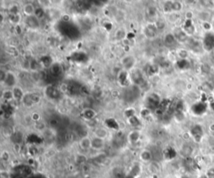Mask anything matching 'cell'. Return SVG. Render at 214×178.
Instances as JSON below:
<instances>
[{
  "mask_svg": "<svg viewBox=\"0 0 214 178\" xmlns=\"http://www.w3.org/2000/svg\"><path fill=\"white\" fill-rule=\"evenodd\" d=\"M209 18H210V15H209V13H201L200 14V19H201L204 20V21H207Z\"/></svg>",
  "mask_w": 214,
  "mask_h": 178,
  "instance_id": "obj_46",
  "label": "cell"
},
{
  "mask_svg": "<svg viewBox=\"0 0 214 178\" xmlns=\"http://www.w3.org/2000/svg\"><path fill=\"white\" fill-rule=\"evenodd\" d=\"M203 47L207 49L210 50L214 47V34L212 33H208L205 35L203 39Z\"/></svg>",
  "mask_w": 214,
  "mask_h": 178,
  "instance_id": "obj_6",
  "label": "cell"
},
{
  "mask_svg": "<svg viewBox=\"0 0 214 178\" xmlns=\"http://www.w3.org/2000/svg\"><path fill=\"white\" fill-rule=\"evenodd\" d=\"M127 122L129 123V125L134 126V127H137L141 124V122H140V118L136 116H133L132 118L127 119Z\"/></svg>",
  "mask_w": 214,
  "mask_h": 178,
  "instance_id": "obj_26",
  "label": "cell"
},
{
  "mask_svg": "<svg viewBox=\"0 0 214 178\" xmlns=\"http://www.w3.org/2000/svg\"><path fill=\"white\" fill-rule=\"evenodd\" d=\"M139 158L142 162L145 163H150L151 162L152 158H153V155L151 152L148 149H143L141 150L139 154Z\"/></svg>",
  "mask_w": 214,
  "mask_h": 178,
  "instance_id": "obj_5",
  "label": "cell"
},
{
  "mask_svg": "<svg viewBox=\"0 0 214 178\" xmlns=\"http://www.w3.org/2000/svg\"><path fill=\"white\" fill-rule=\"evenodd\" d=\"M70 19V17L69 16V15H67V14H65V15H63V17H62V20L64 21V22H69Z\"/></svg>",
  "mask_w": 214,
  "mask_h": 178,
  "instance_id": "obj_49",
  "label": "cell"
},
{
  "mask_svg": "<svg viewBox=\"0 0 214 178\" xmlns=\"http://www.w3.org/2000/svg\"><path fill=\"white\" fill-rule=\"evenodd\" d=\"M44 9H43L42 8H36V10H35L34 16L40 19H41V18H43V17H44Z\"/></svg>",
  "mask_w": 214,
  "mask_h": 178,
  "instance_id": "obj_37",
  "label": "cell"
},
{
  "mask_svg": "<svg viewBox=\"0 0 214 178\" xmlns=\"http://www.w3.org/2000/svg\"><path fill=\"white\" fill-rule=\"evenodd\" d=\"M10 158V155H9V152H7V151H3L1 154V159L3 161V162H8Z\"/></svg>",
  "mask_w": 214,
  "mask_h": 178,
  "instance_id": "obj_43",
  "label": "cell"
},
{
  "mask_svg": "<svg viewBox=\"0 0 214 178\" xmlns=\"http://www.w3.org/2000/svg\"><path fill=\"white\" fill-rule=\"evenodd\" d=\"M95 116H96V113H95V112H94V110H92V109H90V108L85 109V110L83 112V113H82V117H83V118L87 120L88 122L94 120V118H95Z\"/></svg>",
  "mask_w": 214,
  "mask_h": 178,
  "instance_id": "obj_24",
  "label": "cell"
},
{
  "mask_svg": "<svg viewBox=\"0 0 214 178\" xmlns=\"http://www.w3.org/2000/svg\"><path fill=\"white\" fill-rule=\"evenodd\" d=\"M172 12H179L182 9V3L179 1H172Z\"/></svg>",
  "mask_w": 214,
  "mask_h": 178,
  "instance_id": "obj_31",
  "label": "cell"
},
{
  "mask_svg": "<svg viewBox=\"0 0 214 178\" xmlns=\"http://www.w3.org/2000/svg\"><path fill=\"white\" fill-rule=\"evenodd\" d=\"M208 175L209 176H214V168H212L208 171Z\"/></svg>",
  "mask_w": 214,
  "mask_h": 178,
  "instance_id": "obj_51",
  "label": "cell"
},
{
  "mask_svg": "<svg viewBox=\"0 0 214 178\" xmlns=\"http://www.w3.org/2000/svg\"><path fill=\"white\" fill-rule=\"evenodd\" d=\"M124 116H125V118L126 119L131 118L133 116H135V109H133V108H127V109H126L125 112H124Z\"/></svg>",
  "mask_w": 214,
  "mask_h": 178,
  "instance_id": "obj_33",
  "label": "cell"
},
{
  "mask_svg": "<svg viewBox=\"0 0 214 178\" xmlns=\"http://www.w3.org/2000/svg\"><path fill=\"white\" fill-rule=\"evenodd\" d=\"M177 55H178V57L180 58V59H186L187 58V56H188V53L186 50H184V49H180V50H178V52H177Z\"/></svg>",
  "mask_w": 214,
  "mask_h": 178,
  "instance_id": "obj_39",
  "label": "cell"
},
{
  "mask_svg": "<svg viewBox=\"0 0 214 178\" xmlns=\"http://www.w3.org/2000/svg\"><path fill=\"white\" fill-rule=\"evenodd\" d=\"M2 97L4 100H6L7 102L14 99L13 98V94L12 90H5V91H3V94H2Z\"/></svg>",
  "mask_w": 214,
  "mask_h": 178,
  "instance_id": "obj_32",
  "label": "cell"
},
{
  "mask_svg": "<svg viewBox=\"0 0 214 178\" xmlns=\"http://www.w3.org/2000/svg\"><path fill=\"white\" fill-rule=\"evenodd\" d=\"M121 64L127 70L131 69V68H133L134 65H135V58H134L133 57H131V56L124 57L121 59Z\"/></svg>",
  "mask_w": 214,
  "mask_h": 178,
  "instance_id": "obj_12",
  "label": "cell"
},
{
  "mask_svg": "<svg viewBox=\"0 0 214 178\" xmlns=\"http://www.w3.org/2000/svg\"><path fill=\"white\" fill-rule=\"evenodd\" d=\"M71 58L74 62L79 63H84L88 60V57L85 53L83 52H76L72 55Z\"/></svg>",
  "mask_w": 214,
  "mask_h": 178,
  "instance_id": "obj_11",
  "label": "cell"
},
{
  "mask_svg": "<svg viewBox=\"0 0 214 178\" xmlns=\"http://www.w3.org/2000/svg\"><path fill=\"white\" fill-rule=\"evenodd\" d=\"M151 114V110L149 108H144L140 111V116L142 118H147Z\"/></svg>",
  "mask_w": 214,
  "mask_h": 178,
  "instance_id": "obj_44",
  "label": "cell"
},
{
  "mask_svg": "<svg viewBox=\"0 0 214 178\" xmlns=\"http://www.w3.org/2000/svg\"><path fill=\"white\" fill-rule=\"evenodd\" d=\"M22 102L24 103V105L25 107H30L33 106V101H32V98H31V93H27L24 95V98L22 100Z\"/></svg>",
  "mask_w": 214,
  "mask_h": 178,
  "instance_id": "obj_27",
  "label": "cell"
},
{
  "mask_svg": "<svg viewBox=\"0 0 214 178\" xmlns=\"http://www.w3.org/2000/svg\"><path fill=\"white\" fill-rule=\"evenodd\" d=\"M147 103L150 107H154V108H157L160 104V96L156 93H152L151 95H150L147 98Z\"/></svg>",
  "mask_w": 214,
  "mask_h": 178,
  "instance_id": "obj_3",
  "label": "cell"
},
{
  "mask_svg": "<svg viewBox=\"0 0 214 178\" xmlns=\"http://www.w3.org/2000/svg\"><path fill=\"white\" fill-rule=\"evenodd\" d=\"M13 98L17 101H22L24 97V93L23 89L19 87H14L13 88Z\"/></svg>",
  "mask_w": 214,
  "mask_h": 178,
  "instance_id": "obj_23",
  "label": "cell"
},
{
  "mask_svg": "<svg viewBox=\"0 0 214 178\" xmlns=\"http://www.w3.org/2000/svg\"><path fill=\"white\" fill-rule=\"evenodd\" d=\"M207 109V106L204 102H198L192 107V111L196 115H201Z\"/></svg>",
  "mask_w": 214,
  "mask_h": 178,
  "instance_id": "obj_13",
  "label": "cell"
},
{
  "mask_svg": "<svg viewBox=\"0 0 214 178\" xmlns=\"http://www.w3.org/2000/svg\"><path fill=\"white\" fill-rule=\"evenodd\" d=\"M131 78L134 83L136 85H142L145 82V78L143 77V74L138 69H133L131 71Z\"/></svg>",
  "mask_w": 214,
  "mask_h": 178,
  "instance_id": "obj_2",
  "label": "cell"
},
{
  "mask_svg": "<svg viewBox=\"0 0 214 178\" xmlns=\"http://www.w3.org/2000/svg\"><path fill=\"white\" fill-rule=\"evenodd\" d=\"M16 77H15V75L13 74V73H11V72H8L7 73V76H6V78H5V81H4V84L8 87H14V85L16 84Z\"/></svg>",
  "mask_w": 214,
  "mask_h": 178,
  "instance_id": "obj_21",
  "label": "cell"
},
{
  "mask_svg": "<svg viewBox=\"0 0 214 178\" xmlns=\"http://www.w3.org/2000/svg\"><path fill=\"white\" fill-rule=\"evenodd\" d=\"M201 128L200 126H195L191 130V134L192 135L194 138L197 139V137H201Z\"/></svg>",
  "mask_w": 214,
  "mask_h": 178,
  "instance_id": "obj_28",
  "label": "cell"
},
{
  "mask_svg": "<svg viewBox=\"0 0 214 178\" xmlns=\"http://www.w3.org/2000/svg\"><path fill=\"white\" fill-rule=\"evenodd\" d=\"M105 147V140L94 137L91 138V149L100 151Z\"/></svg>",
  "mask_w": 214,
  "mask_h": 178,
  "instance_id": "obj_7",
  "label": "cell"
},
{
  "mask_svg": "<svg viewBox=\"0 0 214 178\" xmlns=\"http://www.w3.org/2000/svg\"><path fill=\"white\" fill-rule=\"evenodd\" d=\"M163 10L166 13L172 12V1H168V2L165 3V4L163 5Z\"/></svg>",
  "mask_w": 214,
  "mask_h": 178,
  "instance_id": "obj_38",
  "label": "cell"
},
{
  "mask_svg": "<svg viewBox=\"0 0 214 178\" xmlns=\"http://www.w3.org/2000/svg\"><path fill=\"white\" fill-rule=\"evenodd\" d=\"M40 114L37 113V112H34L33 115H32V119H33V121H35V122H39L40 121Z\"/></svg>",
  "mask_w": 214,
  "mask_h": 178,
  "instance_id": "obj_47",
  "label": "cell"
},
{
  "mask_svg": "<svg viewBox=\"0 0 214 178\" xmlns=\"http://www.w3.org/2000/svg\"><path fill=\"white\" fill-rule=\"evenodd\" d=\"M40 66L44 67L45 68H50V67L53 65V58L49 55H44L42 56L40 59Z\"/></svg>",
  "mask_w": 214,
  "mask_h": 178,
  "instance_id": "obj_15",
  "label": "cell"
},
{
  "mask_svg": "<svg viewBox=\"0 0 214 178\" xmlns=\"http://www.w3.org/2000/svg\"><path fill=\"white\" fill-rule=\"evenodd\" d=\"M104 124L108 129H111V130H115V131L120 130V125H119L118 122L113 118H109L106 119L104 122Z\"/></svg>",
  "mask_w": 214,
  "mask_h": 178,
  "instance_id": "obj_9",
  "label": "cell"
},
{
  "mask_svg": "<svg viewBox=\"0 0 214 178\" xmlns=\"http://www.w3.org/2000/svg\"><path fill=\"white\" fill-rule=\"evenodd\" d=\"M93 132L94 137L103 139V140H105L108 137V131L104 127H96L93 131Z\"/></svg>",
  "mask_w": 214,
  "mask_h": 178,
  "instance_id": "obj_20",
  "label": "cell"
},
{
  "mask_svg": "<svg viewBox=\"0 0 214 178\" xmlns=\"http://www.w3.org/2000/svg\"><path fill=\"white\" fill-rule=\"evenodd\" d=\"M7 73H4L3 71H1V82H4L5 78H6Z\"/></svg>",
  "mask_w": 214,
  "mask_h": 178,
  "instance_id": "obj_48",
  "label": "cell"
},
{
  "mask_svg": "<svg viewBox=\"0 0 214 178\" xmlns=\"http://www.w3.org/2000/svg\"><path fill=\"white\" fill-rule=\"evenodd\" d=\"M40 65V63H38L36 60L35 59L32 60V61L30 62V69L33 70V71H36V70H38V68H39Z\"/></svg>",
  "mask_w": 214,
  "mask_h": 178,
  "instance_id": "obj_40",
  "label": "cell"
},
{
  "mask_svg": "<svg viewBox=\"0 0 214 178\" xmlns=\"http://www.w3.org/2000/svg\"><path fill=\"white\" fill-rule=\"evenodd\" d=\"M176 39L173 33H167L164 37V43L167 47H172L175 45Z\"/></svg>",
  "mask_w": 214,
  "mask_h": 178,
  "instance_id": "obj_22",
  "label": "cell"
},
{
  "mask_svg": "<svg viewBox=\"0 0 214 178\" xmlns=\"http://www.w3.org/2000/svg\"><path fill=\"white\" fill-rule=\"evenodd\" d=\"M9 13H11V15H15V14H19V8L17 4H13L9 8Z\"/></svg>",
  "mask_w": 214,
  "mask_h": 178,
  "instance_id": "obj_36",
  "label": "cell"
},
{
  "mask_svg": "<svg viewBox=\"0 0 214 178\" xmlns=\"http://www.w3.org/2000/svg\"><path fill=\"white\" fill-rule=\"evenodd\" d=\"M146 178H147V177H146Z\"/></svg>",
  "mask_w": 214,
  "mask_h": 178,
  "instance_id": "obj_52",
  "label": "cell"
},
{
  "mask_svg": "<svg viewBox=\"0 0 214 178\" xmlns=\"http://www.w3.org/2000/svg\"><path fill=\"white\" fill-rule=\"evenodd\" d=\"M155 24H156V27L157 30L158 29H163L165 27V26H166V24H165V23L163 21H157Z\"/></svg>",
  "mask_w": 214,
  "mask_h": 178,
  "instance_id": "obj_45",
  "label": "cell"
},
{
  "mask_svg": "<svg viewBox=\"0 0 214 178\" xmlns=\"http://www.w3.org/2000/svg\"><path fill=\"white\" fill-rule=\"evenodd\" d=\"M147 13L150 17H154L156 15V9L154 7H149L147 8Z\"/></svg>",
  "mask_w": 214,
  "mask_h": 178,
  "instance_id": "obj_42",
  "label": "cell"
},
{
  "mask_svg": "<svg viewBox=\"0 0 214 178\" xmlns=\"http://www.w3.org/2000/svg\"><path fill=\"white\" fill-rule=\"evenodd\" d=\"M148 170L152 175H156L157 172L160 171V166L156 162H151L149 163L148 166Z\"/></svg>",
  "mask_w": 214,
  "mask_h": 178,
  "instance_id": "obj_25",
  "label": "cell"
},
{
  "mask_svg": "<svg viewBox=\"0 0 214 178\" xmlns=\"http://www.w3.org/2000/svg\"><path fill=\"white\" fill-rule=\"evenodd\" d=\"M20 19H21V16L19 14H15V15H11L9 18V21L11 23L13 24H19Z\"/></svg>",
  "mask_w": 214,
  "mask_h": 178,
  "instance_id": "obj_34",
  "label": "cell"
},
{
  "mask_svg": "<svg viewBox=\"0 0 214 178\" xmlns=\"http://www.w3.org/2000/svg\"><path fill=\"white\" fill-rule=\"evenodd\" d=\"M126 33L123 29H118L115 33V38L117 39H123L126 37Z\"/></svg>",
  "mask_w": 214,
  "mask_h": 178,
  "instance_id": "obj_35",
  "label": "cell"
},
{
  "mask_svg": "<svg viewBox=\"0 0 214 178\" xmlns=\"http://www.w3.org/2000/svg\"><path fill=\"white\" fill-rule=\"evenodd\" d=\"M177 67L181 70H185L189 67V62L187 59H180L177 63Z\"/></svg>",
  "mask_w": 214,
  "mask_h": 178,
  "instance_id": "obj_30",
  "label": "cell"
},
{
  "mask_svg": "<svg viewBox=\"0 0 214 178\" xmlns=\"http://www.w3.org/2000/svg\"><path fill=\"white\" fill-rule=\"evenodd\" d=\"M11 138L13 139V142H14L15 144L19 145L20 142H21V141H22V138H23V134H22L20 132H14V133L12 134Z\"/></svg>",
  "mask_w": 214,
  "mask_h": 178,
  "instance_id": "obj_29",
  "label": "cell"
},
{
  "mask_svg": "<svg viewBox=\"0 0 214 178\" xmlns=\"http://www.w3.org/2000/svg\"><path fill=\"white\" fill-rule=\"evenodd\" d=\"M128 141L131 144H135L137 143L140 139V132L139 131L134 130L128 134Z\"/></svg>",
  "mask_w": 214,
  "mask_h": 178,
  "instance_id": "obj_19",
  "label": "cell"
},
{
  "mask_svg": "<svg viewBox=\"0 0 214 178\" xmlns=\"http://www.w3.org/2000/svg\"><path fill=\"white\" fill-rule=\"evenodd\" d=\"M118 82L120 86L126 87L129 85V78L126 71H120L118 74Z\"/></svg>",
  "mask_w": 214,
  "mask_h": 178,
  "instance_id": "obj_16",
  "label": "cell"
},
{
  "mask_svg": "<svg viewBox=\"0 0 214 178\" xmlns=\"http://www.w3.org/2000/svg\"><path fill=\"white\" fill-rule=\"evenodd\" d=\"M26 24L31 29H36L40 27V21L39 19L36 18L34 15L31 17H26Z\"/></svg>",
  "mask_w": 214,
  "mask_h": 178,
  "instance_id": "obj_10",
  "label": "cell"
},
{
  "mask_svg": "<svg viewBox=\"0 0 214 178\" xmlns=\"http://www.w3.org/2000/svg\"><path fill=\"white\" fill-rule=\"evenodd\" d=\"M79 146L83 151H88L91 149V138L89 137H82L79 141Z\"/></svg>",
  "mask_w": 214,
  "mask_h": 178,
  "instance_id": "obj_8",
  "label": "cell"
},
{
  "mask_svg": "<svg viewBox=\"0 0 214 178\" xmlns=\"http://www.w3.org/2000/svg\"><path fill=\"white\" fill-rule=\"evenodd\" d=\"M203 27H204L206 30H209V29L211 28V25H210L208 23L206 22V23H203Z\"/></svg>",
  "mask_w": 214,
  "mask_h": 178,
  "instance_id": "obj_50",
  "label": "cell"
},
{
  "mask_svg": "<svg viewBox=\"0 0 214 178\" xmlns=\"http://www.w3.org/2000/svg\"><path fill=\"white\" fill-rule=\"evenodd\" d=\"M35 10H36L35 7L31 3H28L26 4H24V6L23 8V13L26 17L33 16L35 13Z\"/></svg>",
  "mask_w": 214,
  "mask_h": 178,
  "instance_id": "obj_17",
  "label": "cell"
},
{
  "mask_svg": "<svg viewBox=\"0 0 214 178\" xmlns=\"http://www.w3.org/2000/svg\"><path fill=\"white\" fill-rule=\"evenodd\" d=\"M45 95L49 99H58L61 96V92L59 88L53 85H48L44 89Z\"/></svg>",
  "mask_w": 214,
  "mask_h": 178,
  "instance_id": "obj_1",
  "label": "cell"
},
{
  "mask_svg": "<svg viewBox=\"0 0 214 178\" xmlns=\"http://www.w3.org/2000/svg\"><path fill=\"white\" fill-rule=\"evenodd\" d=\"M173 34L176 41H178L180 43H184L187 40V34L181 28H176Z\"/></svg>",
  "mask_w": 214,
  "mask_h": 178,
  "instance_id": "obj_14",
  "label": "cell"
},
{
  "mask_svg": "<svg viewBox=\"0 0 214 178\" xmlns=\"http://www.w3.org/2000/svg\"><path fill=\"white\" fill-rule=\"evenodd\" d=\"M63 72L62 66L58 63H54L53 65L49 68V73L53 77H59Z\"/></svg>",
  "mask_w": 214,
  "mask_h": 178,
  "instance_id": "obj_18",
  "label": "cell"
},
{
  "mask_svg": "<svg viewBox=\"0 0 214 178\" xmlns=\"http://www.w3.org/2000/svg\"><path fill=\"white\" fill-rule=\"evenodd\" d=\"M157 28L155 23H148L144 28V33L148 38H153L156 35Z\"/></svg>",
  "mask_w": 214,
  "mask_h": 178,
  "instance_id": "obj_4",
  "label": "cell"
},
{
  "mask_svg": "<svg viewBox=\"0 0 214 178\" xmlns=\"http://www.w3.org/2000/svg\"><path fill=\"white\" fill-rule=\"evenodd\" d=\"M31 98H32V101H33V104H38L41 100V98L39 94L37 93H31Z\"/></svg>",
  "mask_w": 214,
  "mask_h": 178,
  "instance_id": "obj_41",
  "label": "cell"
}]
</instances>
